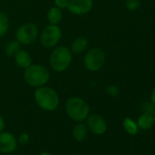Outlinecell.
<instances>
[{
    "label": "cell",
    "mask_w": 155,
    "mask_h": 155,
    "mask_svg": "<svg viewBox=\"0 0 155 155\" xmlns=\"http://www.w3.org/2000/svg\"><path fill=\"white\" fill-rule=\"evenodd\" d=\"M34 98L38 107L47 111L55 110L59 104V96L58 92L50 87L42 86L37 88Z\"/></svg>",
    "instance_id": "cell-1"
},
{
    "label": "cell",
    "mask_w": 155,
    "mask_h": 155,
    "mask_svg": "<svg viewBox=\"0 0 155 155\" xmlns=\"http://www.w3.org/2000/svg\"><path fill=\"white\" fill-rule=\"evenodd\" d=\"M49 78V71L42 65L31 64L29 67L25 68V81L33 88H39L45 86L48 82Z\"/></svg>",
    "instance_id": "cell-2"
},
{
    "label": "cell",
    "mask_w": 155,
    "mask_h": 155,
    "mask_svg": "<svg viewBox=\"0 0 155 155\" xmlns=\"http://www.w3.org/2000/svg\"><path fill=\"white\" fill-rule=\"evenodd\" d=\"M68 116L75 121H82L90 114L89 104L80 97L69 98L65 105Z\"/></svg>",
    "instance_id": "cell-3"
},
{
    "label": "cell",
    "mask_w": 155,
    "mask_h": 155,
    "mask_svg": "<svg viewBox=\"0 0 155 155\" xmlns=\"http://www.w3.org/2000/svg\"><path fill=\"white\" fill-rule=\"evenodd\" d=\"M72 61V52L69 48L64 46H59L54 48L50 55L49 63L51 68L58 72L66 70Z\"/></svg>",
    "instance_id": "cell-4"
},
{
    "label": "cell",
    "mask_w": 155,
    "mask_h": 155,
    "mask_svg": "<svg viewBox=\"0 0 155 155\" xmlns=\"http://www.w3.org/2000/svg\"><path fill=\"white\" fill-rule=\"evenodd\" d=\"M62 37L61 28L58 25H48L40 35V43L47 48H54L58 45Z\"/></svg>",
    "instance_id": "cell-5"
},
{
    "label": "cell",
    "mask_w": 155,
    "mask_h": 155,
    "mask_svg": "<svg viewBox=\"0 0 155 155\" xmlns=\"http://www.w3.org/2000/svg\"><path fill=\"white\" fill-rule=\"evenodd\" d=\"M38 35V28L37 25L30 22L20 26L16 32L17 41H18L21 45H26V46L32 44L37 39Z\"/></svg>",
    "instance_id": "cell-6"
},
{
    "label": "cell",
    "mask_w": 155,
    "mask_h": 155,
    "mask_svg": "<svg viewBox=\"0 0 155 155\" xmlns=\"http://www.w3.org/2000/svg\"><path fill=\"white\" fill-rule=\"evenodd\" d=\"M106 60L105 53L101 48H95L91 49L84 58V65L87 69L91 71H98L100 70Z\"/></svg>",
    "instance_id": "cell-7"
},
{
    "label": "cell",
    "mask_w": 155,
    "mask_h": 155,
    "mask_svg": "<svg viewBox=\"0 0 155 155\" xmlns=\"http://www.w3.org/2000/svg\"><path fill=\"white\" fill-rule=\"evenodd\" d=\"M93 8V0H68V10L76 16L88 14Z\"/></svg>",
    "instance_id": "cell-8"
},
{
    "label": "cell",
    "mask_w": 155,
    "mask_h": 155,
    "mask_svg": "<svg viewBox=\"0 0 155 155\" xmlns=\"http://www.w3.org/2000/svg\"><path fill=\"white\" fill-rule=\"evenodd\" d=\"M87 127L88 129L95 134L101 135L107 130L106 120L99 114H91L87 117Z\"/></svg>",
    "instance_id": "cell-9"
},
{
    "label": "cell",
    "mask_w": 155,
    "mask_h": 155,
    "mask_svg": "<svg viewBox=\"0 0 155 155\" xmlns=\"http://www.w3.org/2000/svg\"><path fill=\"white\" fill-rule=\"evenodd\" d=\"M18 146L16 137L10 132H0V152H13Z\"/></svg>",
    "instance_id": "cell-10"
},
{
    "label": "cell",
    "mask_w": 155,
    "mask_h": 155,
    "mask_svg": "<svg viewBox=\"0 0 155 155\" xmlns=\"http://www.w3.org/2000/svg\"><path fill=\"white\" fill-rule=\"evenodd\" d=\"M89 46V41L85 37H78L71 44L70 51L72 54H80L84 52Z\"/></svg>",
    "instance_id": "cell-11"
},
{
    "label": "cell",
    "mask_w": 155,
    "mask_h": 155,
    "mask_svg": "<svg viewBox=\"0 0 155 155\" xmlns=\"http://www.w3.org/2000/svg\"><path fill=\"white\" fill-rule=\"evenodd\" d=\"M15 61L17 65L22 68H27L32 64V58L30 54L26 51L20 49L16 55H15Z\"/></svg>",
    "instance_id": "cell-12"
},
{
    "label": "cell",
    "mask_w": 155,
    "mask_h": 155,
    "mask_svg": "<svg viewBox=\"0 0 155 155\" xmlns=\"http://www.w3.org/2000/svg\"><path fill=\"white\" fill-rule=\"evenodd\" d=\"M154 124L155 123H154L153 115L148 114V113H142L137 120V125L139 129H141L144 130H148L151 129Z\"/></svg>",
    "instance_id": "cell-13"
},
{
    "label": "cell",
    "mask_w": 155,
    "mask_h": 155,
    "mask_svg": "<svg viewBox=\"0 0 155 155\" xmlns=\"http://www.w3.org/2000/svg\"><path fill=\"white\" fill-rule=\"evenodd\" d=\"M88 127L87 125L83 123H79L74 126L72 130V135L73 138L78 141H82L84 140L88 136Z\"/></svg>",
    "instance_id": "cell-14"
},
{
    "label": "cell",
    "mask_w": 155,
    "mask_h": 155,
    "mask_svg": "<svg viewBox=\"0 0 155 155\" xmlns=\"http://www.w3.org/2000/svg\"><path fill=\"white\" fill-rule=\"evenodd\" d=\"M48 20L52 25H58L62 19V11L57 7L50 8L47 14Z\"/></svg>",
    "instance_id": "cell-15"
},
{
    "label": "cell",
    "mask_w": 155,
    "mask_h": 155,
    "mask_svg": "<svg viewBox=\"0 0 155 155\" xmlns=\"http://www.w3.org/2000/svg\"><path fill=\"white\" fill-rule=\"evenodd\" d=\"M123 127L125 130L130 135H136L139 131V127L137 123L130 118H125L123 120Z\"/></svg>",
    "instance_id": "cell-16"
},
{
    "label": "cell",
    "mask_w": 155,
    "mask_h": 155,
    "mask_svg": "<svg viewBox=\"0 0 155 155\" xmlns=\"http://www.w3.org/2000/svg\"><path fill=\"white\" fill-rule=\"evenodd\" d=\"M9 28V18L5 12L0 11V38L5 36Z\"/></svg>",
    "instance_id": "cell-17"
},
{
    "label": "cell",
    "mask_w": 155,
    "mask_h": 155,
    "mask_svg": "<svg viewBox=\"0 0 155 155\" xmlns=\"http://www.w3.org/2000/svg\"><path fill=\"white\" fill-rule=\"evenodd\" d=\"M20 49H21V44L16 40V41H11L7 44L5 48V52L7 56L12 57V56H15Z\"/></svg>",
    "instance_id": "cell-18"
},
{
    "label": "cell",
    "mask_w": 155,
    "mask_h": 155,
    "mask_svg": "<svg viewBox=\"0 0 155 155\" xmlns=\"http://www.w3.org/2000/svg\"><path fill=\"white\" fill-rule=\"evenodd\" d=\"M126 8L130 11H135L140 7V0H126Z\"/></svg>",
    "instance_id": "cell-19"
},
{
    "label": "cell",
    "mask_w": 155,
    "mask_h": 155,
    "mask_svg": "<svg viewBox=\"0 0 155 155\" xmlns=\"http://www.w3.org/2000/svg\"><path fill=\"white\" fill-rule=\"evenodd\" d=\"M141 110L143 113H148V114L153 115L155 112V105L151 101L150 102H145V103H143V105L141 107Z\"/></svg>",
    "instance_id": "cell-20"
},
{
    "label": "cell",
    "mask_w": 155,
    "mask_h": 155,
    "mask_svg": "<svg viewBox=\"0 0 155 155\" xmlns=\"http://www.w3.org/2000/svg\"><path fill=\"white\" fill-rule=\"evenodd\" d=\"M105 91L110 97H117L120 94V90L115 85H109V86H107Z\"/></svg>",
    "instance_id": "cell-21"
},
{
    "label": "cell",
    "mask_w": 155,
    "mask_h": 155,
    "mask_svg": "<svg viewBox=\"0 0 155 155\" xmlns=\"http://www.w3.org/2000/svg\"><path fill=\"white\" fill-rule=\"evenodd\" d=\"M55 7H57L59 9H65L68 8V0H55Z\"/></svg>",
    "instance_id": "cell-22"
},
{
    "label": "cell",
    "mask_w": 155,
    "mask_h": 155,
    "mask_svg": "<svg viewBox=\"0 0 155 155\" xmlns=\"http://www.w3.org/2000/svg\"><path fill=\"white\" fill-rule=\"evenodd\" d=\"M28 140H29V137L27 133H22L19 136V141L22 144H27L28 142Z\"/></svg>",
    "instance_id": "cell-23"
},
{
    "label": "cell",
    "mask_w": 155,
    "mask_h": 155,
    "mask_svg": "<svg viewBox=\"0 0 155 155\" xmlns=\"http://www.w3.org/2000/svg\"><path fill=\"white\" fill-rule=\"evenodd\" d=\"M5 128V121H4V119L2 118V116L0 115V132H1Z\"/></svg>",
    "instance_id": "cell-24"
},
{
    "label": "cell",
    "mask_w": 155,
    "mask_h": 155,
    "mask_svg": "<svg viewBox=\"0 0 155 155\" xmlns=\"http://www.w3.org/2000/svg\"><path fill=\"white\" fill-rule=\"evenodd\" d=\"M150 101L155 105V88L151 91V94H150Z\"/></svg>",
    "instance_id": "cell-25"
},
{
    "label": "cell",
    "mask_w": 155,
    "mask_h": 155,
    "mask_svg": "<svg viewBox=\"0 0 155 155\" xmlns=\"http://www.w3.org/2000/svg\"><path fill=\"white\" fill-rule=\"evenodd\" d=\"M153 118H154V123H155V112H154V114H153Z\"/></svg>",
    "instance_id": "cell-26"
},
{
    "label": "cell",
    "mask_w": 155,
    "mask_h": 155,
    "mask_svg": "<svg viewBox=\"0 0 155 155\" xmlns=\"http://www.w3.org/2000/svg\"><path fill=\"white\" fill-rule=\"evenodd\" d=\"M75 155H78V154H75Z\"/></svg>",
    "instance_id": "cell-27"
}]
</instances>
